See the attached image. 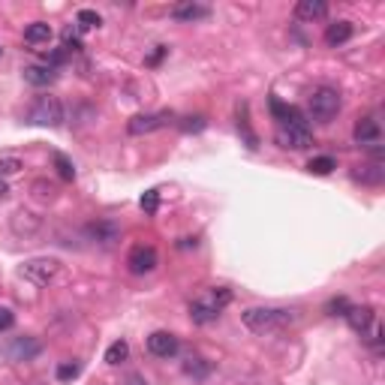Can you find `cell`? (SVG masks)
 I'll use <instances>...</instances> for the list:
<instances>
[{"label":"cell","mask_w":385,"mask_h":385,"mask_svg":"<svg viewBox=\"0 0 385 385\" xmlns=\"http://www.w3.org/2000/svg\"><path fill=\"white\" fill-rule=\"evenodd\" d=\"M166 52H169V48H166V45H157V52H153V54L148 57V63H151V66H153V63H160V57H163V54H166Z\"/></svg>","instance_id":"cell-32"},{"label":"cell","mask_w":385,"mask_h":385,"mask_svg":"<svg viewBox=\"0 0 385 385\" xmlns=\"http://www.w3.org/2000/svg\"><path fill=\"white\" fill-rule=\"evenodd\" d=\"M57 79V70L54 66H48V63H31V66H24V82L27 84H33V88H48Z\"/></svg>","instance_id":"cell-12"},{"label":"cell","mask_w":385,"mask_h":385,"mask_svg":"<svg viewBox=\"0 0 385 385\" xmlns=\"http://www.w3.org/2000/svg\"><path fill=\"white\" fill-rule=\"evenodd\" d=\"M57 274H61V262H57V259H48V256L27 259V262L22 265V277L36 283V286H48Z\"/></svg>","instance_id":"cell-5"},{"label":"cell","mask_w":385,"mask_h":385,"mask_svg":"<svg viewBox=\"0 0 385 385\" xmlns=\"http://www.w3.org/2000/svg\"><path fill=\"white\" fill-rule=\"evenodd\" d=\"M175 121V114L172 112H157V114H136V118H130L127 123V133L130 136H144V133H153L160 127H166V123Z\"/></svg>","instance_id":"cell-7"},{"label":"cell","mask_w":385,"mask_h":385,"mask_svg":"<svg viewBox=\"0 0 385 385\" xmlns=\"http://www.w3.org/2000/svg\"><path fill=\"white\" fill-rule=\"evenodd\" d=\"M6 196H9V187H6V181L0 178V199H6Z\"/></svg>","instance_id":"cell-33"},{"label":"cell","mask_w":385,"mask_h":385,"mask_svg":"<svg viewBox=\"0 0 385 385\" xmlns=\"http://www.w3.org/2000/svg\"><path fill=\"white\" fill-rule=\"evenodd\" d=\"M15 325V313L9 307H0V331H9Z\"/></svg>","instance_id":"cell-31"},{"label":"cell","mask_w":385,"mask_h":385,"mask_svg":"<svg viewBox=\"0 0 385 385\" xmlns=\"http://www.w3.org/2000/svg\"><path fill=\"white\" fill-rule=\"evenodd\" d=\"M325 15H329L325 0H301L295 6V18H301V22H316V18H325Z\"/></svg>","instance_id":"cell-14"},{"label":"cell","mask_w":385,"mask_h":385,"mask_svg":"<svg viewBox=\"0 0 385 385\" xmlns=\"http://www.w3.org/2000/svg\"><path fill=\"white\" fill-rule=\"evenodd\" d=\"M40 352V343H33V340H18L15 346H13V355H18V358H31V355H36Z\"/></svg>","instance_id":"cell-29"},{"label":"cell","mask_w":385,"mask_h":385,"mask_svg":"<svg viewBox=\"0 0 385 385\" xmlns=\"http://www.w3.org/2000/svg\"><path fill=\"white\" fill-rule=\"evenodd\" d=\"M0 57H3V48H0Z\"/></svg>","instance_id":"cell-34"},{"label":"cell","mask_w":385,"mask_h":385,"mask_svg":"<svg viewBox=\"0 0 385 385\" xmlns=\"http://www.w3.org/2000/svg\"><path fill=\"white\" fill-rule=\"evenodd\" d=\"M27 121L36 123V127H61V123H63V105H61V100L52 96V93L36 96V103L31 105Z\"/></svg>","instance_id":"cell-4"},{"label":"cell","mask_w":385,"mask_h":385,"mask_svg":"<svg viewBox=\"0 0 385 385\" xmlns=\"http://www.w3.org/2000/svg\"><path fill=\"white\" fill-rule=\"evenodd\" d=\"M343 109V96L337 88H329V84H322V88H313L310 100H307V112H310L313 121L319 123H331L337 114Z\"/></svg>","instance_id":"cell-3"},{"label":"cell","mask_w":385,"mask_h":385,"mask_svg":"<svg viewBox=\"0 0 385 385\" xmlns=\"http://www.w3.org/2000/svg\"><path fill=\"white\" fill-rule=\"evenodd\" d=\"M148 352L157 358H172V355H178V337L169 331H153L148 337Z\"/></svg>","instance_id":"cell-11"},{"label":"cell","mask_w":385,"mask_h":385,"mask_svg":"<svg viewBox=\"0 0 385 385\" xmlns=\"http://www.w3.org/2000/svg\"><path fill=\"white\" fill-rule=\"evenodd\" d=\"M103 24V15L96 13V9H79V13H75V31L79 33H84V31H96V27Z\"/></svg>","instance_id":"cell-18"},{"label":"cell","mask_w":385,"mask_h":385,"mask_svg":"<svg viewBox=\"0 0 385 385\" xmlns=\"http://www.w3.org/2000/svg\"><path fill=\"white\" fill-rule=\"evenodd\" d=\"M139 205H142L144 214H157V211H160V190H148L139 199Z\"/></svg>","instance_id":"cell-25"},{"label":"cell","mask_w":385,"mask_h":385,"mask_svg":"<svg viewBox=\"0 0 385 385\" xmlns=\"http://www.w3.org/2000/svg\"><path fill=\"white\" fill-rule=\"evenodd\" d=\"M241 319H244V325L250 331L256 334H265V331H283L289 329L298 313L295 310H286V307H250V310L241 313Z\"/></svg>","instance_id":"cell-1"},{"label":"cell","mask_w":385,"mask_h":385,"mask_svg":"<svg viewBox=\"0 0 385 385\" xmlns=\"http://www.w3.org/2000/svg\"><path fill=\"white\" fill-rule=\"evenodd\" d=\"M54 166H57V175H61L63 181H73L75 178V169H73V163L63 157V153H54Z\"/></svg>","instance_id":"cell-28"},{"label":"cell","mask_w":385,"mask_h":385,"mask_svg":"<svg viewBox=\"0 0 385 385\" xmlns=\"http://www.w3.org/2000/svg\"><path fill=\"white\" fill-rule=\"evenodd\" d=\"M184 370H187V377H196V379H205L208 373H211V364L205 358H190L184 364Z\"/></svg>","instance_id":"cell-23"},{"label":"cell","mask_w":385,"mask_h":385,"mask_svg":"<svg viewBox=\"0 0 385 385\" xmlns=\"http://www.w3.org/2000/svg\"><path fill=\"white\" fill-rule=\"evenodd\" d=\"M349 301H346V298H331L329 301V307H325V310H329L331 316H346V310H349Z\"/></svg>","instance_id":"cell-30"},{"label":"cell","mask_w":385,"mask_h":385,"mask_svg":"<svg viewBox=\"0 0 385 385\" xmlns=\"http://www.w3.org/2000/svg\"><path fill=\"white\" fill-rule=\"evenodd\" d=\"M91 235L100 241V244H112L114 238H118V226L109 223V220H100V223H93L91 226Z\"/></svg>","instance_id":"cell-19"},{"label":"cell","mask_w":385,"mask_h":385,"mask_svg":"<svg viewBox=\"0 0 385 385\" xmlns=\"http://www.w3.org/2000/svg\"><path fill=\"white\" fill-rule=\"evenodd\" d=\"M352 33H355L352 22L340 18V22L329 24V31H325V43H329V45H343V43H349V40H352Z\"/></svg>","instance_id":"cell-17"},{"label":"cell","mask_w":385,"mask_h":385,"mask_svg":"<svg viewBox=\"0 0 385 385\" xmlns=\"http://www.w3.org/2000/svg\"><path fill=\"white\" fill-rule=\"evenodd\" d=\"M334 169H337L334 157H313L310 163H307V172H310V175H331Z\"/></svg>","instance_id":"cell-21"},{"label":"cell","mask_w":385,"mask_h":385,"mask_svg":"<svg viewBox=\"0 0 385 385\" xmlns=\"http://www.w3.org/2000/svg\"><path fill=\"white\" fill-rule=\"evenodd\" d=\"M169 15L175 18V22H199V18L211 15V9L202 6V3H178V6H172Z\"/></svg>","instance_id":"cell-15"},{"label":"cell","mask_w":385,"mask_h":385,"mask_svg":"<svg viewBox=\"0 0 385 385\" xmlns=\"http://www.w3.org/2000/svg\"><path fill=\"white\" fill-rule=\"evenodd\" d=\"M211 301H214L217 307H220V310H223V307H229V304H232V289H229V286H214V289H211Z\"/></svg>","instance_id":"cell-24"},{"label":"cell","mask_w":385,"mask_h":385,"mask_svg":"<svg viewBox=\"0 0 385 385\" xmlns=\"http://www.w3.org/2000/svg\"><path fill=\"white\" fill-rule=\"evenodd\" d=\"M82 373V361H63L61 368H57V379L61 382H70V379H75Z\"/></svg>","instance_id":"cell-27"},{"label":"cell","mask_w":385,"mask_h":385,"mask_svg":"<svg viewBox=\"0 0 385 385\" xmlns=\"http://www.w3.org/2000/svg\"><path fill=\"white\" fill-rule=\"evenodd\" d=\"M22 169H24V163L18 160V157H13V153L0 157V178H13V175H18Z\"/></svg>","instance_id":"cell-22"},{"label":"cell","mask_w":385,"mask_h":385,"mask_svg":"<svg viewBox=\"0 0 385 385\" xmlns=\"http://www.w3.org/2000/svg\"><path fill=\"white\" fill-rule=\"evenodd\" d=\"M355 142L361 144V148H379V142H382V127H379V121L373 118V114H368V118H361L358 123H355Z\"/></svg>","instance_id":"cell-10"},{"label":"cell","mask_w":385,"mask_h":385,"mask_svg":"<svg viewBox=\"0 0 385 385\" xmlns=\"http://www.w3.org/2000/svg\"><path fill=\"white\" fill-rule=\"evenodd\" d=\"M346 322H349V329L355 334H361L370 346H377V349L382 346V325H379V316H377L373 307H368V304L355 307L352 304L349 310H346Z\"/></svg>","instance_id":"cell-2"},{"label":"cell","mask_w":385,"mask_h":385,"mask_svg":"<svg viewBox=\"0 0 385 385\" xmlns=\"http://www.w3.org/2000/svg\"><path fill=\"white\" fill-rule=\"evenodd\" d=\"M274 139L283 151H304L313 144V133H310V127H280Z\"/></svg>","instance_id":"cell-6"},{"label":"cell","mask_w":385,"mask_h":385,"mask_svg":"<svg viewBox=\"0 0 385 385\" xmlns=\"http://www.w3.org/2000/svg\"><path fill=\"white\" fill-rule=\"evenodd\" d=\"M130 358V343L127 340H114L109 349H105V364H123Z\"/></svg>","instance_id":"cell-20"},{"label":"cell","mask_w":385,"mask_h":385,"mask_svg":"<svg viewBox=\"0 0 385 385\" xmlns=\"http://www.w3.org/2000/svg\"><path fill=\"white\" fill-rule=\"evenodd\" d=\"M127 265L133 274H151L153 268H157V250H153L151 244H139L130 250L127 256Z\"/></svg>","instance_id":"cell-9"},{"label":"cell","mask_w":385,"mask_h":385,"mask_svg":"<svg viewBox=\"0 0 385 385\" xmlns=\"http://www.w3.org/2000/svg\"><path fill=\"white\" fill-rule=\"evenodd\" d=\"M63 52L66 54H70V52H82V40H79V31H75V27L70 24V27H66V31H63Z\"/></svg>","instance_id":"cell-26"},{"label":"cell","mask_w":385,"mask_h":385,"mask_svg":"<svg viewBox=\"0 0 385 385\" xmlns=\"http://www.w3.org/2000/svg\"><path fill=\"white\" fill-rule=\"evenodd\" d=\"M382 151L379 148H373V160L368 163H361V166H355L352 172V178L355 181H361V184H368V187H379L382 181H385V166H382Z\"/></svg>","instance_id":"cell-8"},{"label":"cell","mask_w":385,"mask_h":385,"mask_svg":"<svg viewBox=\"0 0 385 385\" xmlns=\"http://www.w3.org/2000/svg\"><path fill=\"white\" fill-rule=\"evenodd\" d=\"M52 24H45V22H33V24H27L24 27V43L27 45H48L52 43Z\"/></svg>","instance_id":"cell-16"},{"label":"cell","mask_w":385,"mask_h":385,"mask_svg":"<svg viewBox=\"0 0 385 385\" xmlns=\"http://www.w3.org/2000/svg\"><path fill=\"white\" fill-rule=\"evenodd\" d=\"M217 316H220V307L211 301V298H196V301L190 304V319L196 325H208V322H214Z\"/></svg>","instance_id":"cell-13"}]
</instances>
